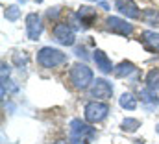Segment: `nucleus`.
Listing matches in <instances>:
<instances>
[{
	"label": "nucleus",
	"mask_w": 159,
	"mask_h": 144,
	"mask_svg": "<svg viewBox=\"0 0 159 144\" xmlns=\"http://www.w3.org/2000/svg\"><path fill=\"white\" fill-rule=\"evenodd\" d=\"M96 137V129L91 128L87 122H81L80 118H74L69 128V142L70 144H91Z\"/></svg>",
	"instance_id": "obj_1"
},
{
	"label": "nucleus",
	"mask_w": 159,
	"mask_h": 144,
	"mask_svg": "<svg viewBox=\"0 0 159 144\" xmlns=\"http://www.w3.org/2000/svg\"><path fill=\"white\" fill-rule=\"evenodd\" d=\"M67 61V54H63L61 50L57 48H52V46H44L37 52V63L44 69H56L59 65H63Z\"/></svg>",
	"instance_id": "obj_2"
},
{
	"label": "nucleus",
	"mask_w": 159,
	"mask_h": 144,
	"mask_svg": "<svg viewBox=\"0 0 159 144\" xmlns=\"http://www.w3.org/2000/svg\"><path fill=\"white\" fill-rule=\"evenodd\" d=\"M107 113H109V106L106 102H98V100L89 102L83 107V116H85L87 124H98V122H102L107 116Z\"/></svg>",
	"instance_id": "obj_3"
},
{
	"label": "nucleus",
	"mask_w": 159,
	"mask_h": 144,
	"mask_svg": "<svg viewBox=\"0 0 159 144\" xmlns=\"http://www.w3.org/2000/svg\"><path fill=\"white\" fill-rule=\"evenodd\" d=\"M93 70L87 67V65H74L72 69H70V83L76 87V89H87L89 85H93Z\"/></svg>",
	"instance_id": "obj_4"
},
{
	"label": "nucleus",
	"mask_w": 159,
	"mask_h": 144,
	"mask_svg": "<svg viewBox=\"0 0 159 144\" xmlns=\"http://www.w3.org/2000/svg\"><path fill=\"white\" fill-rule=\"evenodd\" d=\"M54 39L63 46H72L76 41V32L69 22H57L54 26Z\"/></svg>",
	"instance_id": "obj_5"
},
{
	"label": "nucleus",
	"mask_w": 159,
	"mask_h": 144,
	"mask_svg": "<svg viewBox=\"0 0 159 144\" xmlns=\"http://www.w3.org/2000/svg\"><path fill=\"white\" fill-rule=\"evenodd\" d=\"M89 92H91V96L96 98L98 102H100V100H107V98H111V94H113V85H111L107 79L98 78V79L93 81Z\"/></svg>",
	"instance_id": "obj_6"
},
{
	"label": "nucleus",
	"mask_w": 159,
	"mask_h": 144,
	"mask_svg": "<svg viewBox=\"0 0 159 144\" xmlns=\"http://www.w3.org/2000/svg\"><path fill=\"white\" fill-rule=\"evenodd\" d=\"M106 24H107V30L117 34V35H122V37H128L131 35L133 32V24L126 22L124 19H119V17H107L106 19Z\"/></svg>",
	"instance_id": "obj_7"
},
{
	"label": "nucleus",
	"mask_w": 159,
	"mask_h": 144,
	"mask_svg": "<svg viewBox=\"0 0 159 144\" xmlns=\"http://www.w3.org/2000/svg\"><path fill=\"white\" fill-rule=\"evenodd\" d=\"M43 34V22L37 13H30L26 15V35L30 41H37Z\"/></svg>",
	"instance_id": "obj_8"
},
{
	"label": "nucleus",
	"mask_w": 159,
	"mask_h": 144,
	"mask_svg": "<svg viewBox=\"0 0 159 144\" xmlns=\"http://www.w3.org/2000/svg\"><path fill=\"white\" fill-rule=\"evenodd\" d=\"M115 7L119 9L120 15L128 17V19H139L141 13H139V7L133 0H117L115 2Z\"/></svg>",
	"instance_id": "obj_9"
},
{
	"label": "nucleus",
	"mask_w": 159,
	"mask_h": 144,
	"mask_svg": "<svg viewBox=\"0 0 159 144\" xmlns=\"http://www.w3.org/2000/svg\"><path fill=\"white\" fill-rule=\"evenodd\" d=\"M93 59H94L96 69H98L100 72L109 74L111 70H115V69H113V65H111V59L107 57V54H106L104 50H94V52H93Z\"/></svg>",
	"instance_id": "obj_10"
},
{
	"label": "nucleus",
	"mask_w": 159,
	"mask_h": 144,
	"mask_svg": "<svg viewBox=\"0 0 159 144\" xmlns=\"http://www.w3.org/2000/svg\"><path fill=\"white\" fill-rule=\"evenodd\" d=\"M141 41H143V44H144L146 50H150V52H159V34L146 30V32L141 34Z\"/></svg>",
	"instance_id": "obj_11"
},
{
	"label": "nucleus",
	"mask_w": 159,
	"mask_h": 144,
	"mask_svg": "<svg viewBox=\"0 0 159 144\" xmlns=\"http://www.w3.org/2000/svg\"><path fill=\"white\" fill-rule=\"evenodd\" d=\"M76 19H80V24L91 26V22L96 19V11L93 7H80V11L76 13Z\"/></svg>",
	"instance_id": "obj_12"
},
{
	"label": "nucleus",
	"mask_w": 159,
	"mask_h": 144,
	"mask_svg": "<svg viewBox=\"0 0 159 144\" xmlns=\"http://www.w3.org/2000/svg\"><path fill=\"white\" fill-rule=\"evenodd\" d=\"M139 98H141L143 104H148V106H159V98H157V94H156V91H152V89H148V87H144V89L139 91Z\"/></svg>",
	"instance_id": "obj_13"
},
{
	"label": "nucleus",
	"mask_w": 159,
	"mask_h": 144,
	"mask_svg": "<svg viewBox=\"0 0 159 144\" xmlns=\"http://www.w3.org/2000/svg\"><path fill=\"white\" fill-rule=\"evenodd\" d=\"M115 76L117 78H128V76H131L133 72H135V65L131 63V61H122L119 63L117 67H115Z\"/></svg>",
	"instance_id": "obj_14"
},
{
	"label": "nucleus",
	"mask_w": 159,
	"mask_h": 144,
	"mask_svg": "<svg viewBox=\"0 0 159 144\" xmlns=\"http://www.w3.org/2000/svg\"><path fill=\"white\" fill-rule=\"evenodd\" d=\"M119 106H120L122 109L133 111V109L137 107V98H135L133 94H129V92H124V94L119 98Z\"/></svg>",
	"instance_id": "obj_15"
},
{
	"label": "nucleus",
	"mask_w": 159,
	"mask_h": 144,
	"mask_svg": "<svg viewBox=\"0 0 159 144\" xmlns=\"http://www.w3.org/2000/svg\"><path fill=\"white\" fill-rule=\"evenodd\" d=\"M141 128V122L137 120V118H131V116H128V118H124L122 122H120V129L122 131H128V133H133V131H137Z\"/></svg>",
	"instance_id": "obj_16"
},
{
	"label": "nucleus",
	"mask_w": 159,
	"mask_h": 144,
	"mask_svg": "<svg viewBox=\"0 0 159 144\" xmlns=\"http://www.w3.org/2000/svg\"><path fill=\"white\" fill-rule=\"evenodd\" d=\"M146 87L152 91H159V69H154L146 74Z\"/></svg>",
	"instance_id": "obj_17"
},
{
	"label": "nucleus",
	"mask_w": 159,
	"mask_h": 144,
	"mask_svg": "<svg viewBox=\"0 0 159 144\" xmlns=\"http://www.w3.org/2000/svg\"><path fill=\"white\" fill-rule=\"evenodd\" d=\"M141 19L146 22V24H152V26H159V11L157 9H146Z\"/></svg>",
	"instance_id": "obj_18"
},
{
	"label": "nucleus",
	"mask_w": 159,
	"mask_h": 144,
	"mask_svg": "<svg viewBox=\"0 0 159 144\" xmlns=\"http://www.w3.org/2000/svg\"><path fill=\"white\" fill-rule=\"evenodd\" d=\"M4 17H6L7 20L15 22V20L20 17V9H19L17 6H9V7H6V11H4Z\"/></svg>",
	"instance_id": "obj_19"
},
{
	"label": "nucleus",
	"mask_w": 159,
	"mask_h": 144,
	"mask_svg": "<svg viewBox=\"0 0 159 144\" xmlns=\"http://www.w3.org/2000/svg\"><path fill=\"white\" fill-rule=\"evenodd\" d=\"M13 61H15L19 67H22V65H26V63H28V56L24 54V56L20 57V54H13Z\"/></svg>",
	"instance_id": "obj_20"
},
{
	"label": "nucleus",
	"mask_w": 159,
	"mask_h": 144,
	"mask_svg": "<svg viewBox=\"0 0 159 144\" xmlns=\"http://www.w3.org/2000/svg\"><path fill=\"white\" fill-rule=\"evenodd\" d=\"M54 144H70V142H67V141H56Z\"/></svg>",
	"instance_id": "obj_21"
},
{
	"label": "nucleus",
	"mask_w": 159,
	"mask_h": 144,
	"mask_svg": "<svg viewBox=\"0 0 159 144\" xmlns=\"http://www.w3.org/2000/svg\"><path fill=\"white\" fill-rule=\"evenodd\" d=\"M156 131H157V133H159V124H157V126H156Z\"/></svg>",
	"instance_id": "obj_22"
},
{
	"label": "nucleus",
	"mask_w": 159,
	"mask_h": 144,
	"mask_svg": "<svg viewBox=\"0 0 159 144\" xmlns=\"http://www.w3.org/2000/svg\"><path fill=\"white\" fill-rule=\"evenodd\" d=\"M20 2H22V4H24V2H28V0H20Z\"/></svg>",
	"instance_id": "obj_23"
},
{
	"label": "nucleus",
	"mask_w": 159,
	"mask_h": 144,
	"mask_svg": "<svg viewBox=\"0 0 159 144\" xmlns=\"http://www.w3.org/2000/svg\"><path fill=\"white\" fill-rule=\"evenodd\" d=\"M35 2H37V4H39V2H43V0H35Z\"/></svg>",
	"instance_id": "obj_24"
}]
</instances>
